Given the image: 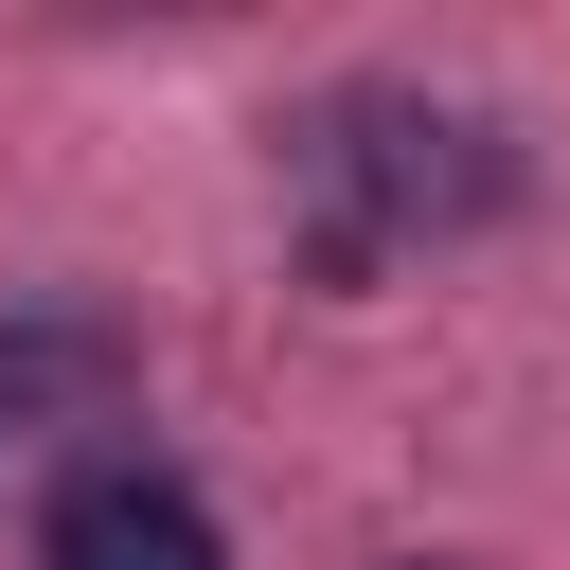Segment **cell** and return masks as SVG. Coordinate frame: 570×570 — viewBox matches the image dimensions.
<instances>
[{"label":"cell","instance_id":"6da1fadb","mask_svg":"<svg viewBox=\"0 0 570 570\" xmlns=\"http://www.w3.org/2000/svg\"><path fill=\"white\" fill-rule=\"evenodd\" d=\"M285 178H303L321 249H338V267H374V249L481 232V214L517 196V142H499L481 107H428V89H321V107L285 125Z\"/></svg>","mask_w":570,"mask_h":570},{"label":"cell","instance_id":"7a4b0ae2","mask_svg":"<svg viewBox=\"0 0 570 570\" xmlns=\"http://www.w3.org/2000/svg\"><path fill=\"white\" fill-rule=\"evenodd\" d=\"M36 570H232V534H214V499H196L178 463L89 445V463L36 499Z\"/></svg>","mask_w":570,"mask_h":570},{"label":"cell","instance_id":"277c9868","mask_svg":"<svg viewBox=\"0 0 570 570\" xmlns=\"http://www.w3.org/2000/svg\"><path fill=\"white\" fill-rule=\"evenodd\" d=\"M410 570H463V552H410Z\"/></svg>","mask_w":570,"mask_h":570},{"label":"cell","instance_id":"3957f363","mask_svg":"<svg viewBox=\"0 0 570 570\" xmlns=\"http://www.w3.org/2000/svg\"><path fill=\"white\" fill-rule=\"evenodd\" d=\"M107 410H125V321L18 303L0 321V428H107Z\"/></svg>","mask_w":570,"mask_h":570}]
</instances>
